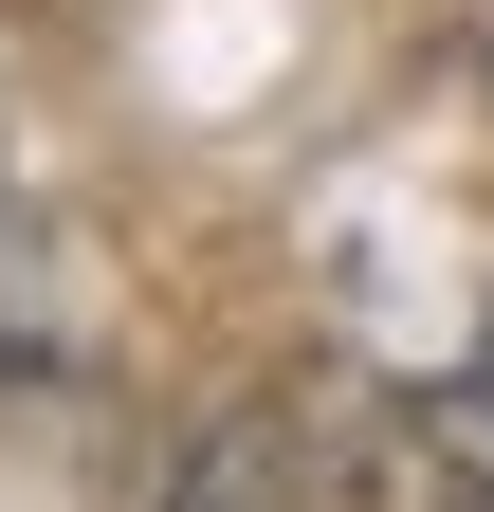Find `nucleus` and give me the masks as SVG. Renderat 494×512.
Instances as JSON below:
<instances>
[{"mask_svg": "<svg viewBox=\"0 0 494 512\" xmlns=\"http://www.w3.org/2000/svg\"><path fill=\"white\" fill-rule=\"evenodd\" d=\"M183 512H330V494H312V439H293V421H238V439H202Z\"/></svg>", "mask_w": 494, "mask_h": 512, "instance_id": "nucleus-1", "label": "nucleus"}, {"mask_svg": "<svg viewBox=\"0 0 494 512\" xmlns=\"http://www.w3.org/2000/svg\"><path fill=\"white\" fill-rule=\"evenodd\" d=\"M55 348V256L19 238V202H0V366H37Z\"/></svg>", "mask_w": 494, "mask_h": 512, "instance_id": "nucleus-2", "label": "nucleus"}, {"mask_svg": "<svg viewBox=\"0 0 494 512\" xmlns=\"http://www.w3.org/2000/svg\"><path fill=\"white\" fill-rule=\"evenodd\" d=\"M458 458H494V348H476V384H458Z\"/></svg>", "mask_w": 494, "mask_h": 512, "instance_id": "nucleus-3", "label": "nucleus"}]
</instances>
